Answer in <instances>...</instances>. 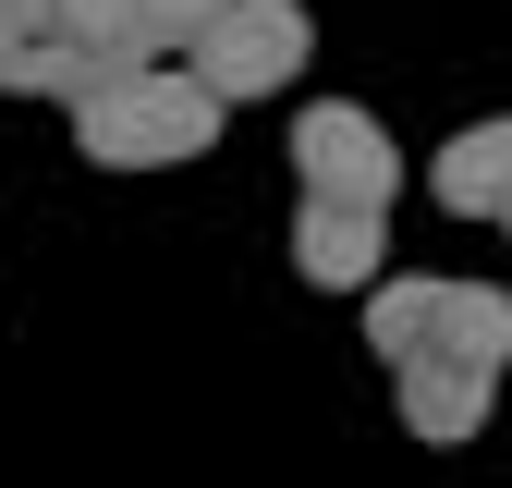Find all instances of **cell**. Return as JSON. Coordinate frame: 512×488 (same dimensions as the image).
<instances>
[{"label": "cell", "mask_w": 512, "mask_h": 488, "mask_svg": "<svg viewBox=\"0 0 512 488\" xmlns=\"http://www.w3.org/2000/svg\"><path fill=\"white\" fill-rule=\"evenodd\" d=\"M220 135V86L196 61H135V74H110L74 98V147L98 171H171V159H208Z\"/></svg>", "instance_id": "1"}, {"label": "cell", "mask_w": 512, "mask_h": 488, "mask_svg": "<svg viewBox=\"0 0 512 488\" xmlns=\"http://www.w3.org/2000/svg\"><path fill=\"white\" fill-rule=\"evenodd\" d=\"M305 49H317L305 0H220V25L183 49V61H196V74L220 86V110H232V98H281L305 74Z\"/></svg>", "instance_id": "2"}, {"label": "cell", "mask_w": 512, "mask_h": 488, "mask_svg": "<svg viewBox=\"0 0 512 488\" xmlns=\"http://www.w3.org/2000/svg\"><path fill=\"white\" fill-rule=\"evenodd\" d=\"M293 171H305V196H342V208H391L403 196V147L378 135V110H354V98H317L293 122Z\"/></svg>", "instance_id": "3"}, {"label": "cell", "mask_w": 512, "mask_h": 488, "mask_svg": "<svg viewBox=\"0 0 512 488\" xmlns=\"http://www.w3.org/2000/svg\"><path fill=\"white\" fill-rule=\"evenodd\" d=\"M293 269H305L317 293H378V269H391V208L305 196V220H293Z\"/></svg>", "instance_id": "4"}, {"label": "cell", "mask_w": 512, "mask_h": 488, "mask_svg": "<svg viewBox=\"0 0 512 488\" xmlns=\"http://www.w3.org/2000/svg\"><path fill=\"white\" fill-rule=\"evenodd\" d=\"M391 391H403V427H415V440H476V427L500 415V366L415 354V366H391Z\"/></svg>", "instance_id": "5"}, {"label": "cell", "mask_w": 512, "mask_h": 488, "mask_svg": "<svg viewBox=\"0 0 512 488\" xmlns=\"http://www.w3.org/2000/svg\"><path fill=\"white\" fill-rule=\"evenodd\" d=\"M415 354H452V366H512V293L500 281H427V330ZM403 354V366H415Z\"/></svg>", "instance_id": "6"}, {"label": "cell", "mask_w": 512, "mask_h": 488, "mask_svg": "<svg viewBox=\"0 0 512 488\" xmlns=\"http://www.w3.org/2000/svg\"><path fill=\"white\" fill-rule=\"evenodd\" d=\"M439 208H452V220H500L512 208V110L464 122V135L439 147Z\"/></svg>", "instance_id": "7"}, {"label": "cell", "mask_w": 512, "mask_h": 488, "mask_svg": "<svg viewBox=\"0 0 512 488\" xmlns=\"http://www.w3.org/2000/svg\"><path fill=\"white\" fill-rule=\"evenodd\" d=\"M37 37H74V49H110V61H147V49H135V0H37Z\"/></svg>", "instance_id": "8"}, {"label": "cell", "mask_w": 512, "mask_h": 488, "mask_svg": "<svg viewBox=\"0 0 512 488\" xmlns=\"http://www.w3.org/2000/svg\"><path fill=\"white\" fill-rule=\"evenodd\" d=\"M208 25H220V0H135V49L147 61H183Z\"/></svg>", "instance_id": "9"}, {"label": "cell", "mask_w": 512, "mask_h": 488, "mask_svg": "<svg viewBox=\"0 0 512 488\" xmlns=\"http://www.w3.org/2000/svg\"><path fill=\"white\" fill-rule=\"evenodd\" d=\"M25 37H37V0H0V61H13Z\"/></svg>", "instance_id": "10"}, {"label": "cell", "mask_w": 512, "mask_h": 488, "mask_svg": "<svg viewBox=\"0 0 512 488\" xmlns=\"http://www.w3.org/2000/svg\"><path fill=\"white\" fill-rule=\"evenodd\" d=\"M500 232H512V208H500Z\"/></svg>", "instance_id": "11"}]
</instances>
